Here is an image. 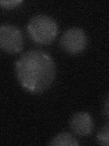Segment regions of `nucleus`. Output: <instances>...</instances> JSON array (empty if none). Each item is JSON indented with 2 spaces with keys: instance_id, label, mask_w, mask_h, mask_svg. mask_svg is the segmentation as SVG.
<instances>
[{
  "instance_id": "423d86ee",
  "label": "nucleus",
  "mask_w": 109,
  "mask_h": 146,
  "mask_svg": "<svg viewBox=\"0 0 109 146\" xmlns=\"http://www.w3.org/2000/svg\"><path fill=\"white\" fill-rule=\"evenodd\" d=\"M49 144L56 146H76L78 145V141L69 132H61L54 137L52 141H50Z\"/></svg>"
},
{
  "instance_id": "f03ea898",
  "label": "nucleus",
  "mask_w": 109,
  "mask_h": 146,
  "mask_svg": "<svg viewBox=\"0 0 109 146\" xmlns=\"http://www.w3.org/2000/svg\"><path fill=\"white\" fill-rule=\"evenodd\" d=\"M27 29L36 43L48 45L56 38L57 25L52 17L45 15H36L31 18Z\"/></svg>"
},
{
  "instance_id": "0eeeda50",
  "label": "nucleus",
  "mask_w": 109,
  "mask_h": 146,
  "mask_svg": "<svg viewBox=\"0 0 109 146\" xmlns=\"http://www.w3.org/2000/svg\"><path fill=\"white\" fill-rule=\"evenodd\" d=\"M97 140L99 144L102 145H109V123L104 125L101 130L99 131L97 136Z\"/></svg>"
},
{
  "instance_id": "39448f33",
  "label": "nucleus",
  "mask_w": 109,
  "mask_h": 146,
  "mask_svg": "<svg viewBox=\"0 0 109 146\" xmlns=\"http://www.w3.org/2000/svg\"><path fill=\"white\" fill-rule=\"evenodd\" d=\"M70 128L77 135L85 136L90 134L93 130V120L90 114L85 111L74 114L70 119Z\"/></svg>"
},
{
  "instance_id": "1a4fd4ad",
  "label": "nucleus",
  "mask_w": 109,
  "mask_h": 146,
  "mask_svg": "<svg viewBox=\"0 0 109 146\" xmlns=\"http://www.w3.org/2000/svg\"><path fill=\"white\" fill-rule=\"evenodd\" d=\"M103 113L106 115L107 118H109V95L104 100V105H103Z\"/></svg>"
},
{
  "instance_id": "20e7f679",
  "label": "nucleus",
  "mask_w": 109,
  "mask_h": 146,
  "mask_svg": "<svg viewBox=\"0 0 109 146\" xmlns=\"http://www.w3.org/2000/svg\"><path fill=\"white\" fill-rule=\"evenodd\" d=\"M87 43L86 35L79 27H71L63 34L60 46L66 52L70 54L80 53L85 48Z\"/></svg>"
},
{
  "instance_id": "7ed1b4c3",
  "label": "nucleus",
  "mask_w": 109,
  "mask_h": 146,
  "mask_svg": "<svg viewBox=\"0 0 109 146\" xmlns=\"http://www.w3.org/2000/svg\"><path fill=\"white\" fill-rule=\"evenodd\" d=\"M24 38L18 27L3 25L0 27V47L7 53L15 54L23 48Z\"/></svg>"
},
{
  "instance_id": "f257e3e1",
  "label": "nucleus",
  "mask_w": 109,
  "mask_h": 146,
  "mask_svg": "<svg viewBox=\"0 0 109 146\" xmlns=\"http://www.w3.org/2000/svg\"><path fill=\"white\" fill-rule=\"evenodd\" d=\"M20 84L32 92H42L52 84L56 68L52 58L44 51L32 49L22 54L16 62Z\"/></svg>"
},
{
  "instance_id": "6e6552de",
  "label": "nucleus",
  "mask_w": 109,
  "mask_h": 146,
  "mask_svg": "<svg viewBox=\"0 0 109 146\" xmlns=\"http://www.w3.org/2000/svg\"><path fill=\"white\" fill-rule=\"evenodd\" d=\"M21 3H22V1H18V0H13V1H1L2 7H6V8L16 7L17 5H19Z\"/></svg>"
}]
</instances>
